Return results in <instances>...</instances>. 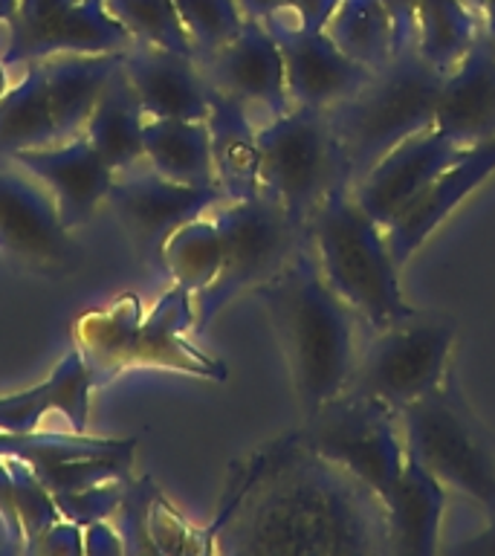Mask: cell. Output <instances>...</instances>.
Returning <instances> with one entry per match:
<instances>
[{"label": "cell", "instance_id": "cell-1", "mask_svg": "<svg viewBox=\"0 0 495 556\" xmlns=\"http://www.w3.org/2000/svg\"><path fill=\"white\" fill-rule=\"evenodd\" d=\"M269 319L293 371L304 417L337 400L356 368L354 313L325 281L310 241L272 281L261 285Z\"/></svg>", "mask_w": 495, "mask_h": 556}, {"label": "cell", "instance_id": "cell-2", "mask_svg": "<svg viewBox=\"0 0 495 556\" xmlns=\"http://www.w3.org/2000/svg\"><path fill=\"white\" fill-rule=\"evenodd\" d=\"M307 241L330 290L373 333L415 316L399 290V264L391 255L385 229L356 203L347 186L330 191L313 212Z\"/></svg>", "mask_w": 495, "mask_h": 556}, {"label": "cell", "instance_id": "cell-3", "mask_svg": "<svg viewBox=\"0 0 495 556\" xmlns=\"http://www.w3.org/2000/svg\"><path fill=\"white\" fill-rule=\"evenodd\" d=\"M443 78L446 73L432 67L417 50L403 52L377 70L359 93L330 108L351 186L363 180L403 139L434 128Z\"/></svg>", "mask_w": 495, "mask_h": 556}, {"label": "cell", "instance_id": "cell-4", "mask_svg": "<svg viewBox=\"0 0 495 556\" xmlns=\"http://www.w3.org/2000/svg\"><path fill=\"white\" fill-rule=\"evenodd\" d=\"M261 194L284 208L302 232L313 212L339 186L351 189L345 151L328 111L290 108L258 125Z\"/></svg>", "mask_w": 495, "mask_h": 556}, {"label": "cell", "instance_id": "cell-5", "mask_svg": "<svg viewBox=\"0 0 495 556\" xmlns=\"http://www.w3.org/2000/svg\"><path fill=\"white\" fill-rule=\"evenodd\" d=\"M212 217L224 238V267L203 293L194 295L198 328H206L238 293L272 281L307 241V232H302L267 194L226 200L212 208Z\"/></svg>", "mask_w": 495, "mask_h": 556}, {"label": "cell", "instance_id": "cell-6", "mask_svg": "<svg viewBox=\"0 0 495 556\" xmlns=\"http://www.w3.org/2000/svg\"><path fill=\"white\" fill-rule=\"evenodd\" d=\"M406 450L443 484L495 513V446L449 382L399 408Z\"/></svg>", "mask_w": 495, "mask_h": 556}, {"label": "cell", "instance_id": "cell-7", "mask_svg": "<svg viewBox=\"0 0 495 556\" xmlns=\"http://www.w3.org/2000/svg\"><path fill=\"white\" fill-rule=\"evenodd\" d=\"M455 333L458 321L432 313H415L391 328L377 330L345 391L380 400L399 415V408L411 400L426 397L446 382Z\"/></svg>", "mask_w": 495, "mask_h": 556}, {"label": "cell", "instance_id": "cell-8", "mask_svg": "<svg viewBox=\"0 0 495 556\" xmlns=\"http://www.w3.org/2000/svg\"><path fill=\"white\" fill-rule=\"evenodd\" d=\"M394 415L397 412L380 400L342 391L307 417L310 426L304 443L313 455L345 469L382 502L406 460V438H399Z\"/></svg>", "mask_w": 495, "mask_h": 556}, {"label": "cell", "instance_id": "cell-9", "mask_svg": "<svg viewBox=\"0 0 495 556\" xmlns=\"http://www.w3.org/2000/svg\"><path fill=\"white\" fill-rule=\"evenodd\" d=\"M104 203L113 208L139 258L163 273L168 235L226 203V194L220 186H182L156 174L148 163H139L128 172L113 174Z\"/></svg>", "mask_w": 495, "mask_h": 556}, {"label": "cell", "instance_id": "cell-10", "mask_svg": "<svg viewBox=\"0 0 495 556\" xmlns=\"http://www.w3.org/2000/svg\"><path fill=\"white\" fill-rule=\"evenodd\" d=\"M0 252L47 276L78 261L50 189L15 163L0 165Z\"/></svg>", "mask_w": 495, "mask_h": 556}, {"label": "cell", "instance_id": "cell-11", "mask_svg": "<svg viewBox=\"0 0 495 556\" xmlns=\"http://www.w3.org/2000/svg\"><path fill=\"white\" fill-rule=\"evenodd\" d=\"M198 64L208 85L234 96L250 111L252 119H276L293 108L287 93L284 55L261 21H243L241 33L232 41L208 55H200Z\"/></svg>", "mask_w": 495, "mask_h": 556}, {"label": "cell", "instance_id": "cell-12", "mask_svg": "<svg viewBox=\"0 0 495 556\" xmlns=\"http://www.w3.org/2000/svg\"><path fill=\"white\" fill-rule=\"evenodd\" d=\"M464 154L467 148L437 128L420 130L415 137L403 139L397 148H391L363 180L351 186V194L385 229Z\"/></svg>", "mask_w": 495, "mask_h": 556}, {"label": "cell", "instance_id": "cell-13", "mask_svg": "<svg viewBox=\"0 0 495 556\" xmlns=\"http://www.w3.org/2000/svg\"><path fill=\"white\" fill-rule=\"evenodd\" d=\"M281 47L287 73V93L293 108L330 111L347 102L368 81L373 70L339 50L325 29H293V26L264 24Z\"/></svg>", "mask_w": 495, "mask_h": 556}, {"label": "cell", "instance_id": "cell-14", "mask_svg": "<svg viewBox=\"0 0 495 556\" xmlns=\"http://www.w3.org/2000/svg\"><path fill=\"white\" fill-rule=\"evenodd\" d=\"M9 163L38 177L50 189L67 229H76L96 215L113 182L111 165L99 156L85 134L61 139L55 146L17 151Z\"/></svg>", "mask_w": 495, "mask_h": 556}, {"label": "cell", "instance_id": "cell-15", "mask_svg": "<svg viewBox=\"0 0 495 556\" xmlns=\"http://www.w3.org/2000/svg\"><path fill=\"white\" fill-rule=\"evenodd\" d=\"M122 70L128 73L148 119L208 116V81L198 59L134 41L122 52Z\"/></svg>", "mask_w": 495, "mask_h": 556}, {"label": "cell", "instance_id": "cell-16", "mask_svg": "<svg viewBox=\"0 0 495 556\" xmlns=\"http://www.w3.org/2000/svg\"><path fill=\"white\" fill-rule=\"evenodd\" d=\"M137 41L116 17L107 12L104 0H78L67 12L52 17L35 29H9L7 50L0 61L7 67H24L29 61L52 55H99V52H125Z\"/></svg>", "mask_w": 495, "mask_h": 556}, {"label": "cell", "instance_id": "cell-17", "mask_svg": "<svg viewBox=\"0 0 495 556\" xmlns=\"http://www.w3.org/2000/svg\"><path fill=\"white\" fill-rule=\"evenodd\" d=\"M434 128L464 148L495 137V41L486 29L443 78Z\"/></svg>", "mask_w": 495, "mask_h": 556}, {"label": "cell", "instance_id": "cell-18", "mask_svg": "<svg viewBox=\"0 0 495 556\" xmlns=\"http://www.w3.org/2000/svg\"><path fill=\"white\" fill-rule=\"evenodd\" d=\"M495 172V137L486 142L467 148V154L458 163H452L429 189L417 200H411L389 226L385 241L399 267L406 264L420 243L449 217L452 208H458L481 182Z\"/></svg>", "mask_w": 495, "mask_h": 556}, {"label": "cell", "instance_id": "cell-19", "mask_svg": "<svg viewBox=\"0 0 495 556\" xmlns=\"http://www.w3.org/2000/svg\"><path fill=\"white\" fill-rule=\"evenodd\" d=\"M443 507H446V484L415 452L406 450L397 481L382 498L385 547L399 556L437 554Z\"/></svg>", "mask_w": 495, "mask_h": 556}, {"label": "cell", "instance_id": "cell-20", "mask_svg": "<svg viewBox=\"0 0 495 556\" xmlns=\"http://www.w3.org/2000/svg\"><path fill=\"white\" fill-rule=\"evenodd\" d=\"M208 137L217 186L226 200H250L261 194L258 122L234 96L208 85Z\"/></svg>", "mask_w": 495, "mask_h": 556}, {"label": "cell", "instance_id": "cell-21", "mask_svg": "<svg viewBox=\"0 0 495 556\" xmlns=\"http://www.w3.org/2000/svg\"><path fill=\"white\" fill-rule=\"evenodd\" d=\"M55 125L61 139L85 134V125L102 99L104 87L122 70V52H99V55H52L41 61Z\"/></svg>", "mask_w": 495, "mask_h": 556}, {"label": "cell", "instance_id": "cell-22", "mask_svg": "<svg viewBox=\"0 0 495 556\" xmlns=\"http://www.w3.org/2000/svg\"><path fill=\"white\" fill-rule=\"evenodd\" d=\"M145 111L139 104V96L130 85L125 70H119L104 87L102 99L96 102L93 113L85 125V137L93 142L104 163L113 174L128 172L134 165L145 163Z\"/></svg>", "mask_w": 495, "mask_h": 556}, {"label": "cell", "instance_id": "cell-23", "mask_svg": "<svg viewBox=\"0 0 495 556\" xmlns=\"http://www.w3.org/2000/svg\"><path fill=\"white\" fill-rule=\"evenodd\" d=\"M145 163L182 186H217L206 119H145Z\"/></svg>", "mask_w": 495, "mask_h": 556}, {"label": "cell", "instance_id": "cell-24", "mask_svg": "<svg viewBox=\"0 0 495 556\" xmlns=\"http://www.w3.org/2000/svg\"><path fill=\"white\" fill-rule=\"evenodd\" d=\"M61 142L50 104V90L41 61L24 64V76L0 96V163H9L17 151L47 148Z\"/></svg>", "mask_w": 495, "mask_h": 556}, {"label": "cell", "instance_id": "cell-25", "mask_svg": "<svg viewBox=\"0 0 495 556\" xmlns=\"http://www.w3.org/2000/svg\"><path fill=\"white\" fill-rule=\"evenodd\" d=\"M224 267V238L212 212L194 217L168 235L163 247V273L186 293H203Z\"/></svg>", "mask_w": 495, "mask_h": 556}, {"label": "cell", "instance_id": "cell-26", "mask_svg": "<svg viewBox=\"0 0 495 556\" xmlns=\"http://www.w3.org/2000/svg\"><path fill=\"white\" fill-rule=\"evenodd\" d=\"M481 29L484 21L460 0H417V52L441 73L467 55Z\"/></svg>", "mask_w": 495, "mask_h": 556}, {"label": "cell", "instance_id": "cell-27", "mask_svg": "<svg viewBox=\"0 0 495 556\" xmlns=\"http://www.w3.org/2000/svg\"><path fill=\"white\" fill-rule=\"evenodd\" d=\"M325 33L339 50L368 70H382L394 59L391 24L382 0H339Z\"/></svg>", "mask_w": 495, "mask_h": 556}, {"label": "cell", "instance_id": "cell-28", "mask_svg": "<svg viewBox=\"0 0 495 556\" xmlns=\"http://www.w3.org/2000/svg\"><path fill=\"white\" fill-rule=\"evenodd\" d=\"M104 7L137 41L154 43L180 55H198L174 0H104Z\"/></svg>", "mask_w": 495, "mask_h": 556}, {"label": "cell", "instance_id": "cell-29", "mask_svg": "<svg viewBox=\"0 0 495 556\" xmlns=\"http://www.w3.org/2000/svg\"><path fill=\"white\" fill-rule=\"evenodd\" d=\"M174 9L194 43V52H198L194 59L232 41L246 21L238 0H174Z\"/></svg>", "mask_w": 495, "mask_h": 556}, {"label": "cell", "instance_id": "cell-30", "mask_svg": "<svg viewBox=\"0 0 495 556\" xmlns=\"http://www.w3.org/2000/svg\"><path fill=\"white\" fill-rule=\"evenodd\" d=\"M130 460L134 458H122V455H96V458L33 464V469L50 493H76L107 481H128Z\"/></svg>", "mask_w": 495, "mask_h": 556}, {"label": "cell", "instance_id": "cell-31", "mask_svg": "<svg viewBox=\"0 0 495 556\" xmlns=\"http://www.w3.org/2000/svg\"><path fill=\"white\" fill-rule=\"evenodd\" d=\"M12 476V495H15V510L21 519V530L24 539H33L52 528L55 521H61V513L55 507V498L43 486V481L35 476V469L29 460L15 458V455H3Z\"/></svg>", "mask_w": 495, "mask_h": 556}, {"label": "cell", "instance_id": "cell-32", "mask_svg": "<svg viewBox=\"0 0 495 556\" xmlns=\"http://www.w3.org/2000/svg\"><path fill=\"white\" fill-rule=\"evenodd\" d=\"M52 412H55V382L47 377L33 389L0 397V432H38L43 429V417Z\"/></svg>", "mask_w": 495, "mask_h": 556}, {"label": "cell", "instance_id": "cell-33", "mask_svg": "<svg viewBox=\"0 0 495 556\" xmlns=\"http://www.w3.org/2000/svg\"><path fill=\"white\" fill-rule=\"evenodd\" d=\"M61 519L76 521L81 528L104 521L113 513H119V504L125 498V481H107V484L87 486L76 493H52Z\"/></svg>", "mask_w": 495, "mask_h": 556}, {"label": "cell", "instance_id": "cell-34", "mask_svg": "<svg viewBox=\"0 0 495 556\" xmlns=\"http://www.w3.org/2000/svg\"><path fill=\"white\" fill-rule=\"evenodd\" d=\"M26 554H43V556H76L85 554V528L76 521L61 519L52 528H47L38 536L26 539Z\"/></svg>", "mask_w": 495, "mask_h": 556}, {"label": "cell", "instance_id": "cell-35", "mask_svg": "<svg viewBox=\"0 0 495 556\" xmlns=\"http://www.w3.org/2000/svg\"><path fill=\"white\" fill-rule=\"evenodd\" d=\"M391 24L394 55L417 50V0H382Z\"/></svg>", "mask_w": 495, "mask_h": 556}, {"label": "cell", "instance_id": "cell-36", "mask_svg": "<svg viewBox=\"0 0 495 556\" xmlns=\"http://www.w3.org/2000/svg\"><path fill=\"white\" fill-rule=\"evenodd\" d=\"M78 0H17V15L9 24V29H35V26L47 24L61 12H67Z\"/></svg>", "mask_w": 495, "mask_h": 556}, {"label": "cell", "instance_id": "cell-37", "mask_svg": "<svg viewBox=\"0 0 495 556\" xmlns=\"http://www.w3.org/2000/svg\"><path fill=\"white\" fill-rule=\"evenodd\" d=\"M85 554L111 556L125 554V542L119 539V530H113L107 521H93L85 528Z\"/></svg>", "mask_w": 495, "mask_h": 556}, {"label": "cell", "instance_id": "cell-38", "mask_svg": "<svg viewBox=\"0 0 495 556\" xmlns=\"http://www.w3.org/2000/svg\"><path fill=\"white\" fill-rule=\"evenodd\" d=\"M455 554L464 556H495V513H490V525L464 545L455 547Z\"/></svg>", "mask_w": 495, "mask_h": 556}, {"label": "cell", "instance_id": "cell-39", "mask_svg": "<svg viewBox=\"0 0 495 556\" xmlns=\"http://www.w3.org/2000/svg\"><path fill=\"white\" fill-rule=\"evenodd\" d=\"M238 7H241V15L246 21H261L264 24L267 17L290 7V0H238Z\"/></svg>", "mask_w": 495, "mask_h": 556}, {"label": "cell", "instance_id": "cell-40", "mask_svg": "<svg viewBox=\"0 0 495 556\" xmlns=\"http://www.w3.org/2000/svg\"><path fill=\"white\" fill-rule=\"evenodd\" d=\"M17 15V0H0V26H9Z\"/></svg>", "mask_w": 495, "mask_h": 556}, {"label": "cell", "instance_id": "cell-41", "mask_svg": "<svg viewBox=\"0 0 495 556\" xmlns=\"http://www.w3.org/2000/svg\"><path fill=\"white\" fill-rule=\"evenodd\" d=\"M484 29H486V33H490V38H493V41H495V0H486Z\"/></svg>", "mask_w": 495, "mask_h": 556}, {"label": "cell", "instance_id": "cell-42", "mask_svg": "<svg viewBox=\"0 0 495 556\" xmlns=\"http://www.w3.org/2000/svg\"><path fill=\"white\" fill-rule=\"evenodd\" d=\"M460 3H464V7H467L469 12H472V15H475V17H481V21H484V9H486V0H460Z\"/></svg>", "mask_w": 495, "mask_h": 556}, {"label": "cell", "instance_id": "cell-43", "mask_svg": "<svg viewBox=\"0 0 495 556\" xmlns=\"http://www.w3.org/2000/svg\"><path fill=\"white\" fill-rule=\"evenodd\" d=\"M9 90V81H7V64H3V61H0V96L7 93Z\"/></svg>", "mask_w": 495, "mask_h": 556}]
</instances>
